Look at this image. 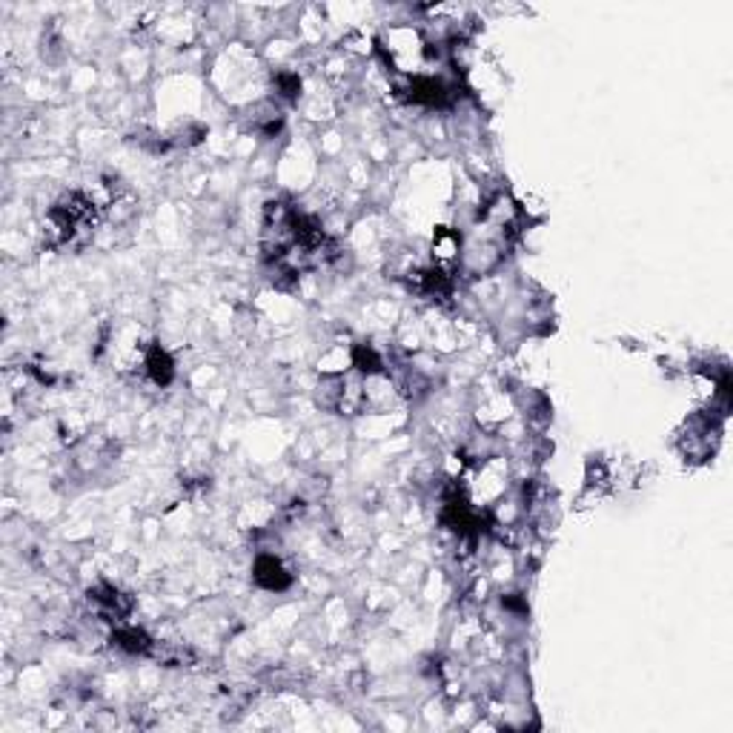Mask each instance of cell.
<instances>
[{
  "instance_id": "5b68a950",
  "label": "cell",
  "mask_w": 733,
  "mask_h": 733,
  "mask_svg": "<svg viewBox=\"0 0 733 733\" xmlns=\"http://www.w3.org/2000/svg\"><path fill=\"white\" fill-rule=\"evenodd\" d=\"M459 255H461V236L456 229H435V236H433V261H435V267H444L450 270L453 264H459Z\"/></svg>"
},
{
  "instance_id": "52a82bcc",
  "label": "cell",
  "mask_w": 733,
  "mask_h": 733,
  "mask_svg": "<svg viewBox=\"0 0 733 733\" xmlns=\"http://www.w3.org/2000/svg\"><path fill=\"white\" fill-rule=\"evenodd\" d=\"M112 645L123 653H132V657H144L155 648V642L140 628H118L112 633Z\"/></svg>"
},
{
  "instance_id": "8992f818",
  "label": "cell",
  "mask_w": 733,
  "mask_h": 733,
  "mask_svg": "<svg viewBox=\"0 0 733 733\" xmlns=\"http://www.w3.org/2000/svg\"><path fill=\"white\" fill-rule=\"evenodd\" d=\"M89 599L98 604V613H101L106 621H121L123 616L130 613V607H132V602H130L127 596H123V594H118L115 587H98V590H92Z\"/></svg>"
},
{
  "instance_id": "7a4b0ae2",
  "label": "cell",
  "mask_w": 733,
  "mask_h": 733,
  "mask_svg": "<svg viewBox=\"0 0 733 733\" xmlns=\"http://www.w3.org/2000/svg\"><path fill=\"white\" fill-rule=\"evenodd\" d=\"M404 92H407V101L421 103V106H447L450 101L456 98L453 86L444 84L442 77H427V75L413 77L410 86Z\"/></svg>"
},
{
  "instance_id": "277c9868",
  "label": "cell",
  "mask_w": 733,
  "mask_h": 733,
  "mask_svg": "<svg viewBox=\"0 0 733 733\" xmlns=\"http://www.w3.org/2000/svg\"><path fill=\"white\" fill-rule=\"evenodd\" d=\"M140 364H144L147 376H149L155 384H158V387L173 384V379H175V364H173V358H169V353H166L161 344H147V347H144V358H140Z\"/></svg>"
},
{
  "instance_id": "6da1fadb",
  "label": "cell",
  "mask_w": 733,
  "mask_h": 733,
  "mask_svg": "<svg viewBox=\"0 0 733 733\" xmlns=\"http://www.w3.org/2000/svg\"><path fill=\"white\" fill-rule=\"evenodd\" d=\"M98 224V207L84 192H69L49 210V232L58 246H81L92 238Z\"/></svg>"
},
{
  "instance_id": "3957f363",
  "label": "cell",
  "mask_w": 733,
  "mask_h": 733,
  "mask_svg": "<svg viewBox=\"0 0 733 733\" xmlns=\"http://www.w3.org/2000/svg\"><path fill=\"white\" fill-rule=\"evenodd\" d=\"M253 579L258 587L264 590H275V594H281V590H287L292 585V576L290 570L281 565V559H275L273 553H261L255 559V568H253Z\"/></svg>"
},
{
  "instance_id": "ba28073f",
  "label": "cell",
  "mask_w": 733,
  "mask_h": 733,
  "mask_svg": "<svg viewBox=\"0 0 733 733\" xmlns=\"http://www.w3.org/2000/svg\"><path fill=\"white\" fill-rule=\"evenodd\" d=\"M275 84H278L281 95H284V98H295V95L301 92V77H299V75L284 72V75H278V77H275Z\"/></svg>"
}]
</instances>
